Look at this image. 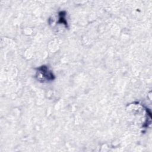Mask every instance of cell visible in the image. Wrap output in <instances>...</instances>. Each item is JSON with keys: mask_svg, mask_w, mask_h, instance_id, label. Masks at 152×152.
Instances as JSON below:
<instances>
[{"mask_svg": "<svg viewBox=\"0 0 152 152\" xmlns=\"http://www.w3.org/2000/svg\"><path fill=\"white\" fill-rule=\"evenodd\" d=\"M36 77L37 80L44 81H50L55 79V75L52 72L50 71L47 66L42 65L37 68Z\"/></svg>", "mask_w": 152, "mask_h": 152, "instance_id": "6da1fadb", "label": "cell"}, {"mask_svg": "<svg viewBox=\"0 0 152 152\" xmlns=\"http://www.w3.org/2000/svg\"><path fill=\"white\" fill-rule=\"evenodd\" d=\"M65 13L64 11H61V12H59V19L58 23H61V24H64L66 27L67 23H66V20L65 18Z\"/></svg>", "mask_w": 152, "mask_h": 152, "instance_id": "7a4b0ae2", "label": "cell"}]
</instances>
